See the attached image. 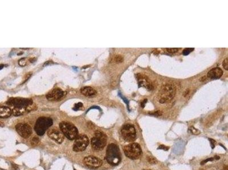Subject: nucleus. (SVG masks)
Masks as SVG:
<instances>
[{"mask_svg":"<svg viewBox=\"0 0 228 170\" xmlns=\"http://www.w3.org/2000/svg\"><path fill=\"white\" fill-rule=\"evenodd\" d=\"M7 103L13 106L12 113L15 116H21L33 109V101L29 99L13 98L10 99Z\"/></svg>","mask_w":228,"mask_h":170,"instance_id":"1","label":"nucleus"},{"mask_svg":"<svg viewBox=\"0 0 228 170\" xmlns=\"http://www.w3.org/2000/svg\"><path fill=\"white\" fill-rule=\"evenodd\" d=\"M176 94V88L171 83H165L159 89L157 99L161 103H168L171 101Z\"/></svg>","mask_w":228,"mask_h":170,"instance_id":"2","label":"nucleus"},{"mask_svg":"<svg viewBox=\"0 0 228 170\" xmlns=\"http://www.w3.org/2000/svg\"><path fill=\"white\" fill-rule=\"evenodd\" d=\"M107 162L112 166H117L121 161V154L117 145L111 144L108 146L106 152Z\"/></svg>","mask_w":228,"mask_h":170,"instance_id":"3","label":"nucleus"},{"mask_svg":"<svg viewBox=\"0 0 228 170\" xmlns=\"http://www.w3.org/2000/svg\"><path fill=\"white\" fill-rule=\"evenodd\" d=\"M59 128L63 135L70 140L75 139L78 136L77 128L70 123L63 121L59 124Z\"/></svg>","mask_w":228,"mask_h":170,"instance_id":"4","label":"nucleus"},{"mask_svg":"<svg viewBox=\"0 0 228 170\" xmlns=\"http://www.w3.org/2000/svg\"><path fill=\"white\" fill-rule=\"evenodd\" d=\"M107 143V136L104 133L97 131L91 141V146L95 150H102Z\"/></svg>","mask_w":228,"mask_h":170,"instance_id":"5","label":"nucleus"},{"mask_svg":"<svg viewBox=\"0 0 228 170\" xmlns=\"http://www.w3.org/2000/svg\"><path fill=\"white\" fill-rule=\"evenodd\" d=\"M124 152L127 157L132 160L139 159L142 154L141 147L137 143H131L125 146Z\"/></svg>","mask_w":228,"mask_h":170,"instance_id":"6","label":"nucleus"},{"mask_svg":"<svg viewBox=\"0 0 228 170\" xmlns=\"http://www.w3.org/2000/svg\"><path fill=\"white\" fill-rule=\"evenodd\" d=\"M121 134L126 142H132L137 139L136 129L134 126L130 124H126L122 126Z\"/></svg>","mask_w":228,"mask_h":170,"instance_id":"7","label":"nucleus"},{"mask_svg":"<svg viewBox=\"0 0 228 170\" xmlns=\"http://www.w3.org/2000/svg\"><path fill=\"white\" fill-rule=\"evenodd\" d=\"M52 121L51 119L47 117H40L37 121L34 129L38 135L42 136L50 126L52 125Z\"/></svg>","mask_w":228,"mask_h":170,"instance_id":"8","label":"nucleus"},{"mask_svg":"<svg viewBox=\"0 0 228 170\" xmlns=\"http://www.w3.org/2000/svg\"><path fill=\"white\" fill-rule=\"evenodd\" d=\"M89 139L86 135L83 134H79L75 139L73 145V150L75 152L84 151L87 146L89 145Z\"/></svg>","mask_w":228,"mask_h":170,"instance_id":"9","label":"nucleus"},{"mask_svg":"<svg viewBox=\"0 0 228 170\" xmlns=\"http://www.w3.org/2000/svg\"><path fill=\"white\" fill-rule=\"evenodd\" d=\"M15 129L17 133L22 137L27 139L32 134L31 126L26 123H19L15 126Z\"/></svg>","mask_w":228,"mask_h":170,"instance_id":"10","label":"nucleus"},{"mask_svg":"<svg viewBox=\"0 0 228 170\" xmlns=\"http://www.w3.org/2000/svg\"><path fill=\"white\" fill-rule=\"evenodd\" d=\"M47 135L50 139L59 144H62L65 139V136L63 133L57 128H53L49 129Z\"/></svg>","mask_w":228,"mask_h":170,"instance_id":"11","label":"nucleus"},{"mask_svg":"<svg viewBox=\"0 0 228 170\" xmlns=\"http://www.w3.org/2000/svg\"><path fill=\"white\" fill-rule=\"evenodd\" d=\"M83 162L87 167L94 169L100 167L103 163L100 159L92 155L85 157L83 160Z\"/></svg>","mask_w":228,"mask_h":170,"instance_id":"12","label":"nucleus"},{"mask_svg":"<svg viewBox=\"0 0 228 170\" xmlns=\"http://www.w3.org/2000/svg\"><path fill=\"white\" fill-rule=\"evenodd\" d=\"M65 93L60 88H55L46 95V97L49 101H59L63 98L65 95Z\"/></svg>","mask_w":228,"mask_h":170,"instance_id":"13","label":"nucleus"},{"mask_svg":"<svg viewBox=\"0 0 228 170\" xmlns=\"http://www.w3.org/2000/svg\"><path fill=\"white\" fill-rule=\"evenodd\" d=\"M137 78L139 86L145 88L148 90H151L153 89V86L147 77L138 74H137Z\"/></svg>","mask_w":228,"mask_h":170,"instance_id":"14","label":"nucleus"},{"mask_svg":"<svg viewBox=\"0 0 228 170\" xmlns=\"http://www.w3.org/2000/svg\"><path fill=\"white\" fill-rule=\"evenodd\" d=\"M223 74V72L220 68H215L210 70L208 73L207 76L210 79H218L221 77Z\"/></svg>","mask_w":228,"mask_h":170,"instance_id":"15","label":"nucleus"},{"mask_svg":"<svg viewBox=\"0 0 228 170\" xmlns=\"http://www.w3.org/2000/svg\"><path fill=\"white\" fill-rule=\"evenodd\" d=\"M12 114V111L9 107L0 106V118L6 119L9 117Z\"/></svg>","mask_w":228,"mask_h":170,"instance_id":"16","label":"nucleus"},{"mask_svg":"<svg viewBox=\"0 0 228 170\" xmlns=\"http://www.w3.org/2000/svg\"><path fill=\"white\" fill-rule=\"evenodd\" d=\"M80 93L83 95L88 97H92L97 94V91L95 90L89 86L82 88L80 89Z\"/></svg>","mask_w":228,"mask_h":170,"instance_id":"17","label":"nucleus"},{"mask_svg":"<svg viewBox=\"0 0 228 170\" xmlns=\"http://www.w3.org/2000/svg\"><path fill=\"white\" fill-rule=\"evenodd\" d=\"M113 61L115 63H122L123 61V58L120 55H117V56L114 57V58L113 59Z\"/></svg>","mask_w":228,"mask_h":170,"instance_id":"18","label":"nucleus"},{"mask_svg":"<svg viewBox=\"0 0 228 170\" xmlns=\"http://www.w3.org/2000/svg\"><path fill=\"white\" fill-rule=\"evenodd\" d=\"M39 143V139L37 137H34L31 140V145L33 146H35L38 145Z\"/></svg>","mask_w":228,"mask_h":170,"instance_id":"19","label":"nucleus"},{"mask_svg":"<svg viewBox=\"0 0 228 170\" xmlns=\"http://www.w3.org/2000/svg\"><path fill=\"white\" fill-rule=\"evenodd\" d=\"M189 131L190 132V133L193 134H198L200 132L199 131H198L197 129H195V128L193 127H190L189 128Z\"/></svg>","mask_w":228,"mask_h":170,"instance_id":"20","label":"nucleus"},{"mask_svg":"<svg viewBox=\"0 0 228 170\" xmlns=\"http://www.w3.org/2000/svg\"><path fill=\"white\" fill-rule=\"evenodd\" d=\"M193 48H185L184 50H183L182 52V53L184 55H189V53L192 51L193 50Z\"/></svg>","mask_w":228,"mask_h":170,"instance_id":"21","label":"nucleus"},{"mask_svg":"<svg viewBox=\"0 0 228 170\" xmlns=\"http://www.w3.org/2000/svg\"><path fill=\"white\" fill-rule=\"evenodd\" d=\"M222 65H223V67L226 70H228V58H226L224 60V62L222 63Z\"/></svg>","mask_w":228,"mask_h":170,"instance_id":"22","label":"nucleus"},{"mask_svg":"<svg viewBox=\"0 0 228 170\" xmlns=\"http://www.w3.org/2000/svg\"><path fill=\"white\" fill-rule=\"evenodd\" d=\"M18 63H19L20 66H25L26 64V58H21V60H19Z\"/></svg>","mask_w":228,"mask_h":170,"instance_id":"23","label":"nucleus"},{"mask_svg":"<svg viewBox=\"0 0 228 170\" xmlns=\"http://www.w3.org/2000/svg\"><path fill=\"white\" fill-rule=\"evenodd\" d=\"M148 161L151 164H155L156 163V160L152 157H149L148 158Z\"/></svg>","mask_w":228,"mask_h":170,"instance_id":"24","label":"nucleus"},{"mask_svg":"<svg viewBox=\"0 0 228 170\" xmlns=\"http://www.w3.org/2000/svg\"><path fill=\"white\" fill-rule=\"evenodd\" d=\"M169 149H170L169 147H167L165 145H160L158 147V149H163V150H164L165 151H167Z\"/></svg>","mask_w":228,"mask_h":170,"instance_id":"25","label":"nucleus"},{"mask_svg":"<svg viewBox=\"0 0 228 170\" xmlns=\"http://www.w3.org/2000/svg\"><path fill=\"white\" fill-rule=\"evenodd\" d=\"M166 50L170 53H176L177 51L179 50V49H177V48H167V49H166Z\"/></svg>","mask_w":228,"mask_h":170,"instance_id":"26","label":"nucleus"},{"mask_svg":"<svg viewBox=\"0 0 228 170\" xmlns=\"http://www.w3.org/2000/svg\"><path fill=\"white\" fill-rule=\"evenodd\" d=\"M209 140L210 142V145H211V146H212V149H214V147H215V141L214 139H209Z\"/></svg>","mask_w":228,"mask_h":170,"instance_id":"27","label":"nucleus"},{"mask_svg":"<svg viewBox=\"0 0 228 170\" xmlns=\"http://www.w3.org/2000/svg\"><path fill=\"white\" fill-rule=\"evenodd\" d=\"M213 159H214L213 158H209V159H206L205 161H203L201 163V164L202 165V164H204L205 163H207L209 161H213Z\"/></svg>","mask_w":228,"mask_h":170,"instance_id":"28","label":"nucleus"},{"mask_svg":"<svg viewBox=\"0 0 228 170\" xmlns=\"http://www.w3.org/2000/svg\"><path fill=\"white\" fill-rule=\"evenodd\" d=\"M82 107V104L81 103H78V104H77L75 105L74 109H76V110H77V109H79L80 107Z\"/></svg>","mask_w":228,"mask_h":170,"instance_id":"29","label":"nucleus"},{"mask_svg":"<svg viewBox=\"0 0 228 170\" xmlns=\"http://www.w3.org/2000/svg\"><path fill=\"white\" fill-rule=\"evenodd\" d=\"M4 68V65H0V69H2Z\"/></svg>","mask_w":228,"mask_h":170,"instance_id":"30","label":"nucleus"},{"mask_svg":"<svg viewBox=\"0 0 228 170\" xmlns=\"http://www.w3.org/2000/svg\"></svg>","mask_w":228,"mask_h":170,"instance_id":"31","label":"nucleus"}]
</instances>
